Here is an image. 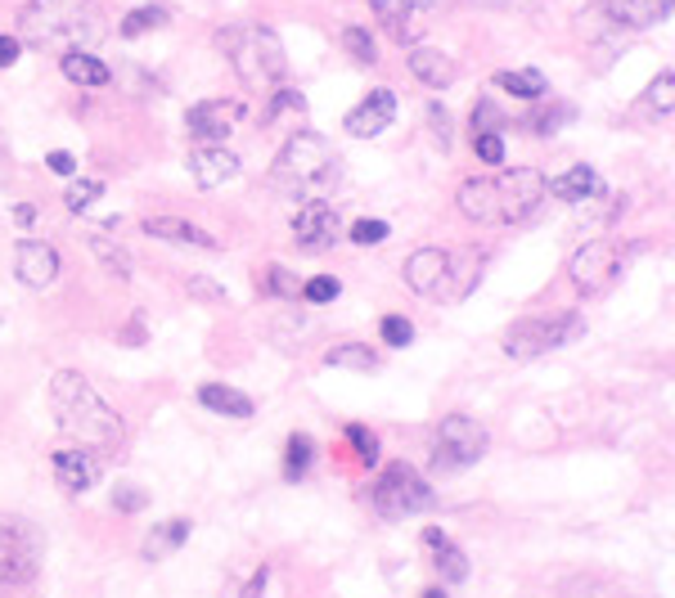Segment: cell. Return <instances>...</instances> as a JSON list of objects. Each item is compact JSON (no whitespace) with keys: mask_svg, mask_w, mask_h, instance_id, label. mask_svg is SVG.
Returning a JSON list of instances; mask_svg holds the SVG:
<instances>
[{"mask_svg":"<svg viewBox=\"0 0 675 598\" xmlns=\"http://www.w3.org/2000/svg\"><path fill=\"white\" fill-rule=\"evenodd\" d=\"M347 441H352V451H356L360 464H379V436H374L369 428L352 423V428H347Z\"/></svg>","mask_w":675,"mask_h":598,"instance_id":"cell-36","label":"cell"},{"mask_svg":"<svg viewBox=\"0 0 675 598\" xmlns=\"http://www.w3.org/2000/svg\"><path fill=\"white\" fill-rule=\"evenodd\" d=\"M410 72H415V77L424 86H433V91H446L450 82L460 77L455 59H450L446 50H433V46H415V50H410Z\"/></svg>","mask_w":675,"mask_h":598,"instance_id":"cell-21","label":"cell"},{"mask_svg":"<svg viewBox=\"0 0 675 598\" xmlns=\"http://www.w3.org/2000/svg\"><path fill=\"white\" fill-rule=\"evenodd\" d=\"M42 531L32 527V522H0V585H27L36 576V567H42Z\"/></svg>","mask_w":675,"mask_h":598,"instance_id":"cell-8","label":"cell"},{"mask_svg":"<svg viewBox=\"0 0 675 598\" xmlns=\"http://www.w3.org/2000/svg\"><path fill=\"white\" fill-rule=\"evenodd\" d=\"M473 154H477L486 167H500V163H505V135H496V131L473 135Z\"/></svg>","mask_w":675,"mask_h":598,"instance_id":"cell-39","label":"cell"},{"mask_svg":"<svg viewBox=\"0 0 675 598\" xmlns=\"http://www.w3.org/2000/svg\"><path fill=\"white\" fill-rule=\"evenodd\" d=\"M19 55H23V41H19V36H0V68H14Z\"/></svg>","mask_w":675,"mask_h":598,"instance_id":"cell-47","label":"cell"},{"mask_svg":"<svg viewBox=\"0 0 675 598\" xmlns=\"http://www.w3.org/2000/svg\"><path fill=\"white\" fill-rule=\"evenodd\" d=\"M91 252H95L118 279H131V252H127L122 243H112V239H104V235H91Z\"/></svg>","mask_w":675,"mask_h":598,"instance_id":"cell-32","label":"cell"},{"mask_svg":"<svg viewBox=\"0 0 675 598\" xmlns=\"http://www.w3.org/2000/svg\"><path fill=\"white\" fill-rule=\"evenodd\" d=\"M324 364H329V369L369 373V369H379V351H369V347H360V343H343V347H329V351H324Z\"/></svg>","mask_w":675,"mask_h":598,"instance_id":"cell-30","label":"cell"},{"mask_svg":"<svg viewBox=\"0 0 675 598\" xmlns=\"http://www.w3.org/2000/svg\"><path fill=\"white\" fill-rule=\"evenodd\" d=\"M496 86H500L505 95H513V99H541V95H549V82L541 77L536 68H518V72H496Z\"/></svg>","mask_w":675,"mask_h":598,"instance_id":"cell-27","label":"cell"},{"mask_svg":"<svg viewBox=\"0 0 675 598\" xmlns=\"http://www.w3.org/2000/svg\"><path fill=\"white\" fill-rule=\"evenodd\" d=\"M338 176V154L333 144L320 135V131H297L284 140L280 158H275V190H284L288 199H311L320 194L324 184Z\"/></svg>","mask_w":675,"mask_h":598,"instance_id":"cell-5","label":"cell"},{"mask_svg":"<svg viewBox=\"0 0 675 598\" xmlns=\"http://www.w3.org/2000/svg\"><path fill=\"white\" fill-rule=\"evenodd\" d=\"M424 598H450V594H446V589H428Z\"/></svg>","mask_w":675,"mask_h":598,"instance_id":"cell-53","label":"cell"},{"mask_svg":"<svg viewBox=\"0 0 675 598\" xmlns=\"http://www.w3.org/2000/svg\"><path fill=\"white\" fill-rule=\"evenodd\" d=\"M112 504H118V513H140L144 491H135V486H118V491H112Z\"/></svg>","mask_w":675,"mask_h":598,"instance_id":"cell-45","label":"cell"},{"mask_svg":"<svg viewBox=\"0 0 675 598\" xmlns=\"http://www.w3.org/2000/svg\"><path fill=\"white\" fill-rule=\"evenodd\" d=\"M352 235V243H360V248H369V243H383L388 235H392V226H388V220H356V226L347 230Z\"/></svg>","mask_w":675,"mask_h":598,"instance_id":"cell-40","label":"cell"},{"mask_svg":"<svg viewBox=\"0 0 675 598\" xmlns=\"http://www.w3.org/2000/svg\"><path fill=\"white\" fill-rule=\"evenodd\" d=\"M55 477L63 481V491H91L99 481V455L82 451V445H68V451H55Z\"/></svg>","mask_w":675,"mask_h":598,"instance_id":"cell-17","label":"cell"},{"mask_svg":"<svg viewBox=\"0 0 675 598\" xmlns=\"http://www.w3.org/2000/svg\"><path fill=\"white\" fill-rule=\"evenodd\" d=\"M428 118H433V131L441 140V148L450 144V118H446V108H428Z\"/></svg>","mask_w":675,"mask_h":598,"instance_id":"cell-48","label":"cell"},{"mask_svg":"<svg viewBox=\"0 0 675 598\" xmlns=\"http://www.w3.org/2000/svg\"><path fill=\"white\" fill-rule=\"evenodd\" d=\"M284 118H307V95L303 91H293V86H275L271 91V104H267V113H261V127H275Z\"/></svg>","mask_w":675,"mask_h":598,"instance_id":"cell-29","label":"cell"},{"mask_svg":"<svg viewBox=\"0 0 675 598\" xmlns=\"http://www.w3.org/2000/svg\"><path fill=\"white\" fill-rule=\"evenodd\" d=\"M374 509L383 517H415L424 509H433V486L410 468V464H388L379 486H374Z\"/></svg>","mask_w":675,"mask_h":598,"instance_id":"cell-7","label":"cell"},{"mask_svg":"<svg viewBox=\"0 0 675 598\" xmlns=\"http://www.w3.org/2000/svg\"><path fill=\"white\" fill-rule=\"evenodd\" d=\"M99 199H104V184H99V180H78V184H68L63 207H68V212H91Z\"/></svg>","mask_w":675,"mask_h":598,"instance_id":"cell-34","label":"cell"},{"mask_svg":"<svg viewBox=\"0 0 675 598\" xmlns=\"http://www.w3.org/2000/svg\"><path fill=\"white\" fill-rule=\"evenodd\" d=\"M446 261H450V252H441V248H419L415 256L405 261V284L415 288V292H424V297H437L441 284H446Z\"/></svg>","mask_w":675,"mask_h":598,"instance_id":"cell-18","label":"cell"},{"mask_svg":"<svg viewBox=\"0 0 675 598\" xmlns=\"http://www.w3.org/2000/svg\"><path fill=\"white\" fill-rule=\"evenodd\" d=\"M369 5H374L379 23L396 36V41H415L419 27L433 14V0H369Z\"/></svg>","mask_w":675,"mask_h":598,"instance_id":"cell-14","label":"cell"},{"mask_svg":"<svg viewBox=\"0 0 675 598\" xmlns=\"http://www.w3.org/2000/svg\"><path fill=\"white\" fill-rule=\"evenodd\" d=\"M392 122H396V99H392V91H369V99H360L352 113H347V135L374 140V135H383Z\"/></svg>","mask_w":675,"mask_h":598,"instance_id":"cell-15","label":"cell"},{"mask_svg":"<svg viewBox=\"0 0 675 598\" xmlns=\"http://www.w3.org/2000/svg\"><path fill=\"white\" fill-rule=\"evenodd\" d=\"M46 167H50L55 176H72V171H78V158H72L68 148H55V154L46 158Z\"/></svg>","mask_w":675,"mask_h":598,"instance_id":"cell-46","label":"cell"},{"mask_svg":"<svg viewBox=\"0 0 675 598\" xmlns=\"http://www.w3.org/2000/svg\"><path fill=\"white\" fill-rule=\"evenodd\" d=\"M190 292H194V297H203V302H230V292H225L221 284H212V279H203V275H194V279H190Z\"/></svg>","mask_w":675,"mask_h":598,"instance_id":"cell-44","label":"cell"},{"mask_svg":"<svg viewBox=\"0 0 675 598\" xmlns=\"http://www.w3.org/2000/svg\"><path fill=\"white\" fill-rule=\"evenodd\" d=\"M261 288L275 292V297H297V292H303V288H297V275L288 266H271L267 279H261Z\"/></svg>","mask_w":675,"mask_h":598,"instance_id":"cell-42","label":"cell"},{"mask_svg":"<svg viewBox=\"0 0 675 598\" xmlns=\"http://www.w3.org/2000/svg\"><path fill=\"white\" fill-rule=\"evenodd\" d=\"M144 235H149V239H167V243L208 248V252H216V248H221L208 230H199V226H194V220H176V216H149V220H144Z\"/></svg>","mask_w":675,"mask_h":598,"instance_id":"cell-22","label":"cell"},{"mask_svg":"<svg viewBox=\"0 0 675 598\" xmlns=\"http://www.w3.org/2000/svg\"><path fill=\"white\" fill-rule=\"evenodd\" d=\"M185 540H190V517H171V522H163V527H154V536L144 540V558H167Z\"/></svg>","mask_w":675,"mask_h":598,"instance_id":"cell-28","label":"cell"},{"mask_svg":"<svg viewBox=\"0 0 675 598\" xmlns=\"http://www.w3.org/2000/svg\"><path fill=\"white\" fill-rule=\"evenodd\" d=\"M10 180V154H5V144H0V184Z\"/></svg>","mask_w":675,"mask_h":598,"instance_id":"cell-51","label":"cell"},{"mask_svg":"<svg viewBox=\"0 0 675 598\" xmlns=\"http://www.w3.org/2000/svg\"><path fill=\"white\" fill-rule=\"evenodd\" d=\"M671 14V0H608V19L621 27H649Z\"/></svg>","mask_w":675,"mask_h":598,"instance_id":"cell-24","label":"cell"},{"mask_svg":"<svg viewBox=\"0 0 675 598\" xmlns=\"http://www.w3.org/2000/svg\"><path fill=\"white\" fill-rule=\"evenodd\" d=\"M545 199V176L536 167H513L500 176H473L460 184V212L477 226H518Z\"/></svg>","mask_w":675,"mask_h":598,"instance_id":"cell-3","label":"cell"},{"mask_svg":"<svg viewBox=\"0 0 675 598\" xmlns=\"http://www.w3.org/2000/svg\"><path fill=\"white\" fill-rule=\"evenodd\" d=\"M477 275H482V252H473V248L450 252V261H446V284H441L437 297H441V302H460V297L473 292Z\"/></svg>","mask_w":675,"mask_h":598,"instance_id":"cell-19","label":"cell"},{"mask_svg":"<svg viewBox=\"0 0 675 598\" xmlns=\"http://www.w3.org/2000/svg\"><path fill=\"white\" fill-rule=\"evenodd\" d=\"M239 167L244 163L230 154V148H221V144H203V148H194V154H190V171L199 180V190H221L225 180L239 176Z\"/></svg>","mask_w":675,"mask_h":598,"instance_id":"cell-16","label":"cell"},{"mask_svg":"<svg viewBox=\"0 0 675 598\" xmlns=\"http://www.w3.org/2000/svg\"><path fill=\"white\" fill-rule=\"evenodd\" d=\"M568 275H572V284H577L585 297L608 292V288L617 284V275H621V256H617V248H613L608 239H594V243H585V248L572 256Z\"/></svg>","mask_w":675,"mask_h":598,"instance_id":"cell-10","label":"cell"},{"mask_svg":"<svg viewBox=\"0 0 675 598\" xmlns=\"http://www.w3.org/2000/svg\"><path fill=\"white\" fill-rule=\"evenodd\" d=\"M59 252L50 248V243H42V239H23L19 248H14V275L27 284V288H50L55 279H59Z\"/></svg>","mask_w":675,"mask_h":598,"instance_id":"cell-13","label":"cell"},{"mask_svg":"<svg viewBox=\"0 0 675 598\" xmlns=\"http://www.w3.org/2000/svg\"><path fill=\"white\" fill-rule=\"evenodd\" d=\"M424 545L433 549V563H437V572H441V581H446V585H460V581L469 576V558L460 553V545L450 540L446 531L428 527V531H424Z\"/></svg>","mask_w":675,"mask_h":598,"instance_id":"cell-23","label":"cell"},{"mask_svg":"<svg viewBox=\"0 0 675 598\" xmlns=\"http://www.w3.org/2000/svg\"><path fill=\"white\" fill-rule=\"evenodd\" d=\"M311 459H316V441L311 436H288V451H284V477L288 481H303L307 477V468H311Z\"/></svg>","mask_w":675,"mask_h":598,"instance_id":"cell-31","label":"cell"},{"mask_svg":"<svg viewBox=\"0 0 675 598\" xmlns=\"http://www.w3.org/2000/svg\"><path fill=\"white\" fill-rule=\"evenodd\" d=\"M671 82H675L671 72H662V77L649 86V104H658V113H662V118H671V108H675V99H671Z\"/></svg>","mask_w":675,"mask_h":598,"instance_id":"cell-43","label":"cell"},{"mask_svg":"<svg viewBox=\"0 0 675 598\" xmlns=\"http://www.w3.org/2000/svg\"><path fill=\"white\" fill-rule=\"evenodd\" d=\"M199 400L208 409H216V415H230V419H252V400L235 387H225V383H203L199 387Z\"/></svg>","mask_w":675,"mask_h":598,"instance_id":"cell-25","label":"cell"},{"mask_svg":"<svg viewBox=\"0 0 675 598\" xmlns=\"http://www.w3.org/2000/svg\"><path fill=\"white\" fill-rule=\"evenodd\" d=\"M239 118H244L239 99H203V104H194L190 113H185V127H190V135L199 144H225V135L235 131Z\"/></svg>","mask_w":675,"mask_h":598,"instance_id":"cell-12","label":"cell"},{"mask_svg":"<svg viewBox=\"0 0 675 598\" xmlns=\"http://www.w3.org/2000/svg\"><path fill=\"white\" fill-rule=\"evenodd\" d=\"M581 333H585V320H581L577 311L518 320V324L505 333V351H509L513 360H532V356H545V351L568 347L572 338H581Z\"/></svg>","mask_w":675,"mask_h":598,"instance_id":"cell-6","label":"cell"},{"mask_svg":"<svg viewBox=\"0 0 675 598\" xmlns=\"http://www.w3.org/2000/svg\"><path fill=\"white\" fill-rule=\"evenodd\" d=\"M486 455V428L469 415H450L441 419V432H437V455L433 464L437 468H464L473 459Z\"/></svg>","mask_w":675,"mask_h":598,"instance_id":"cell-9","label":"cell"},{"mask_svg":"<svg viewBox=\"0 0 675 598\" xmlns=\"http://www.w3.org/2000/svg\"><path fill=\"white\" fill-rule=\"evenodd\" d=\"M104 10L95 0H27L19 14V41L50 55H91L104 41Z\"/></svg>","mask_w":675,"mask_h":598,"instance_id":"cell-1","label":"cell"},{"mask_svg":"<svg viewBox=\"0 0 675 598\" xmlns=\"http://www.w3.org/2000/svg\"><path fill=\"white\" fill-rule=\"evenodd\" d=\"M338 235H343V220H338V207H329L324 199H311L303 212L293 216V243L307 248V252L333 248Z\"/></svg>","mask_w":675,"mask_h":598,"instance_id":"cell-11","label":"cell"},{"mask_svg":"<svg viewBox=\"0 0 675 598\" xmlns=\"http://www.w3.org/2000/svg\"><path fill=\"white\" fill-rule=\"evenodd\" d=\"M486 131H505V113H500V108L496 104H486V99H477L473 104V135H486Z\"/></svg>","mask_w":675,"mask_h":598,"instance_id":"cell-38","label":"cell"},{"mask_svg":"<svg viewBox=\"0 0 675 598\" xmlns=\"http://www.w3.org/2000/svg\"><path fill=\"white\" fill-rule=\"evenodd\" d=\"M379 333H383L388 347H410V343H415V324H410L405 315H388Z\"/></svg>","mask_w":675,"mask_h":598,"instance_id":"cell-41","label":"cell"},{"mask_svg":"<svg viewBox=\"0 0 675 598\" xmlns=\"http://www.w3.org/2000/svg\"><path fill=\"white\" fill-rule=\"evenodd\" d=\"M477 5H486V10H500V5H509V0H477Z\"/></svg>","mask_w":675,"mask_h":598,"instance_id":"cell-52","label":"cell"},{"mask_svg":"<svg viewBox=\"0 0 675 598\" xmlns=\"http://www.w3.org/2000/svg\"><path fill=\"white\" fill-rule=\"evenodd\" d=\"M14 220H19V226H32V220H36V212L23 203V207H14Z\"/></svg>","mask_w":675,"mask_h":598,"instance_id":"cell-50","label":"cell"},{"mask_svg":"<svg viewBox=\"0 0 675 598\" xmlns=\"http://www.w3.org/2000/svg\"><path fill=\"white\" fill-rule=\"evenodd\" d=\"M545 194H554L558 203H585V199H599L604 194V184H599V171L594 167H568L562 176L545 180Z\"/></svg>","mask_w":675,"mask_h":598,"instance_id":"cell-20","label":"cell"},{"mask_svg":"<svg viewBox=\"0 0 675 598\" xmlns=\"http://www.w3.org/2000/svg\"><path fill=\"white\" fill-rule=\"evenodd\" d=\"M216 46L221 55L230 59V68L239 72V82L252 86V91H275L284 82V46H280V36L271 27H261V23H235V27H225L216 32Z\"/></svg>","mask_w":675,"mask_h":598,"instance_id":"cell-4","label":"cell"},{"mask_svg":"<svg viewBox=\"0 0 675 598\" xmlns=\"http://www.w3.org/2000/svg\"><path fill=\"white\" fill-rule=\"evenodd\" d=\"M343 50L356 59V63H379V50H374V36L365 27H347L343 32Z\"/></svg>","mask_w":675,"mask_h":598,"instance_id":"cell-35","label":"cell"},{"mask_svg":"<svg viewBox=\"0 0 675 598\" xmlns=\"http://www.w3.org/2000/svg\"><path fill=\"white\" fill-rule=\"evenodd\" d=\"M261 589H267V567H261V572H257V576L248 581V589H244L239 598H261Z\"/></svg>","mask_w":675,"mask_h":598,"instance_id":"cell-49","label":"cell"},{"mask_svg":"<svg viewBox=\"0 0 675 598\" xmlns=\"http://www.w3.org/2000/svg\"><path fill=\"white\" fill-rule=\"evenodd\" d=\"M59 68H63V77L72 82V86H108V77H112V72H108V63H99L95 55H63L59 59Z\"/></svg>","mask_w":675,"mask_h":598,"instance_id":"cell-26","label":"cell"},{"mask_svg":"<svg viewBox=\"0 0 675 598\" xmlns=\"http://www.w3.org/2000/svg\"><path fill=\"white\" fill-rule=\"evenodd\" d=\"M338 292H343V284H338L333 275H316V279H307V284H303V297H307L311 307H329Z\"/></svg>","mask_w":675,"mask_h":598,"instance_id":"cell-37","label":"cell"},{"mask_svg":"<svg viewBox=\"0 0 675 598\" xmlns=\"http://www.w3.org/2000/svg\"><path fill=\"white\" fill-rule=\"evenodd\" d=\"M167 10L163 5H140L122 19V36H144V32H154V27H167Z\"/></svg>","mask_w":675,"mask_h":598,"instance_id":"cell-33","label":"cell"},{"mask_svg":"<svg viewBox=\"0 0 675 598\" xmlns=\"http://www.w3.org/2000/svg\"><path fill=\"white\" fill-rule=\"evenodd\" d=\"M50 405H55V419L59 428L82 445V451H104V455H118L127 445V423L118 419V409H108V400L82 379L78 369H59L55 383H50Z\"/></svg>","mask_w":675,"mask_h":598,"instance_id":"cell-2","label":"cell"}]
</instances>
